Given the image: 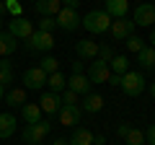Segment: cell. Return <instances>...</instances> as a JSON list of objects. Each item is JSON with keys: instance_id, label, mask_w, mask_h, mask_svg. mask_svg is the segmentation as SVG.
I'll return each mask as SVG.
<instances>
[{"instance_id": "cell-17", "label": "cell", "mask_w": 155, "mask_h": 145, "mask_svg": "<svg viewBox=\"0 0 155 145\" xmlns=\"http://www.w3.org/2000/svg\"><path fill=\"white\" fill-rule=\"evenodd\" d=\"M101 109H104V96L101 93H85V99H83V104H80V112H85V114H98Z\"/></svg>"}, {"instance_id": "cell-36", "label": "cell", "mask_w": 155, "mask_h": 145, "mask_svg": "<svg viewBox=\"0 0 155 145\" xmlns=\"http://www.w3.org/2000/svg\"><path fill=\"white\" fill-rule=\"evenodd\" d=\"M106 83H109V86H119V83H122V75H114V72H111Z\"/></svg>"}, {"instance_id": "cell-13", "label": "cell", "mask_w": 155, "mask_h": 145, "mask_svg": "<svg viewBox=\"0 0 155 145\" xmlns=\"http://www.w3.org/2000/svg\"><path fill=\"white\" fill-rule=\"evenodd\" d=\"M75 52H78V57L80 60H88V62H93L96 57H98V42H91V39H80L75 44Z\"/></svg>"}, {"instance_id": "cell-6", "label": "cell", "mask_w": 155, "mask_h": 145, "mask_svg": "<svg viewBox=\"0 0 155 145\" xmlns=\"http://www.w3.org/2000/svg\"><path fill=\"white\" fill-rule=\"evenodd\" d=\"M132 23H134V26H145V29H150V26L155 23V5H153V3H140V5L134 8Z\"/></svg>"}, {"instance_id": "cell-38", "label": "cell", "mask_w": 155, "mask_h": 145, "mask_svg": "<svg viewBox=\"0 0 155 145\" xmlns=\"http://www.w3.org/2000/svg\"><path fill=\"white\" fill-rule=\"evenodd\" d=\"M93 145H106V137L104 135H93Z\"/></svg>"}, {"instance_id": "cell-10", "label": "cell", "mask_w": 155, "mask_h": 145, "mask_svg": "<svg viewBox=\"0 0 155 145\" xmlns=\"http://www.w3.org/2000/svg\"><path fill=\"white\" fill-rule=\"evenodd\" d=\"M57 117H60V124H65V127H75L78 122H80V117H83V112H80V106H67L62 104L60 112H57Z\"/></svg>"}, {"instance_id": "cell-3", "label": "cell", "mask_w": 155, "mask_h": 145, "mask_svg": "<svg viewBox=\"0 0 155 145\" xmlns=\"http://www.w3.org/2000/svg\"><path fill=\"white\" fill-rule=\"evenodd\" d=\"M47 135H49V122H36V124H26V130H23V143L26 145H41L47 140Z\"/></svg>"}, {"instance_id": "cell-33", "label": "cell", "mask_w": 155, "mask_h": 145, "mask_svg": "<svg viewBox=\"0 0 155 145\" xmlns=\"http://www.w3.org/2000/svg\"><path fill=\"white\" fill-rule=\"evenodd\" d=\"M60 99H62V104H67V106H75L78 104V93H75V91H70V88H65V93H62Z\"/></svg>"}, {"instance_id": "cell-14", "label": "cell", "mask_w": 155, "mask_h": 145, "mask_svg": "<svg viewBox=\"0 0 155 145\" xmlns=\"http://www.w3.org/2000/svg\"><path fill=\"white\" fill-rule=\"evenodd\" d=\"M34 8H36V13H39L41 18H47V16L54 18L57 13L62 11V3H60V0H36V3H34Z\"/></svg>"}, {"instance_id": "cell-24", "label": "cell", "mask_w": 155, "mask_h": 145, "mask_svg": "<svg viewBox=\"0 0 155 145\" xmlns=\"http://www.w3.org/2000/svg\"><path fill=\"white\" fill-rule=\"evenodd\" d=\"M47 86H49L52 93H60V91L67 88V78L62 75L60 70H57V72H52V75H47Z\"/></svg>"}, {"instance_id": "cell-28", "label": "cell", "mask_w": 155, "mask_h": 145, "mask_svg": "<svg viewBox=\"0 0 155 145\" xmlns=\"http://www.w3.org/2000/svg\"><path fill=\"white\" fill-rule=\"evenodd\" d=\"M39 67L47 72V75H52V72H57V57H52V55H44L41 60H39Z\"/></svg>"}, {"instance_id": "cell-1", "label": "cell", "mask_w": 155, "mask_h": 145, "mask_svg": "<svg viewBox=\"0 0 155 145\" xmlns=\"http://www.w3.org/2000/svg\"><path fill=\"white\" fill-rule=\"evenodd\" d=\"M80 26L88 29L91 34H104L111 26V16L106 11H88L85 18H80Z\"/></svg>"}, {"instance_id": "cell-23", "label": "cell", "mask_w": 155, "mask_h": 145, "mask_svg": "<svg viewBox=\"0 0 155 145\" xmlns=\"http://www.w3.org/2000/svg\"><path fill=\"white\" fill-rule=\"evenodd\" d=\"M16 117L13 114H0V140H5V137H11L13 132H16Z\"/></svg>"}, {"instance_id": "cell-2", "label": "cell", "mask_w": 155, "mask_h": 145, "mask_svg": "<svg viewBox=\"0 0 155 145\" xmlns=\"http://www.w3.org/2000/svg\"><path fill=\"white\" fill-rule=\"evenodd\" d=\"M145 86H147V83H145V75H142V72H137V70H127V72L122 75V83H119V88H122L127 96H132V99H134V96H140V93L145 91Z\"/></svg>"}, {"instance_id": "cell-43", "label": "cell", "mask_w": 155, "mask_h": 145, "mask_svg": "<svg viewBox=\"0 0 155 145\" xmlns=\"http://www.w3.org/2000/svg\"><path fill=\"white\" fill-rule=\"evenodd\" d=\"M150 96H153V99H155V80H153V83H150Z\"/></svg>"}, {"instance_id": "cell-9", "label": "cell", "mask_w": 155, "mask_h": 145, "mask_svg": "<svg viewBox=\"0 0 155 145\" xmlns=\"http://www.w3.org/2000/svg\"><path fill=\"white\" fill-rule=\"evenodd\" d=\"M109 29H111V36H114L116 42H124L127 36L134 34V23L129 21V18H114Z\"/></svg>"}, {"instance_id": "cell-41", "label": "cell", "mask_w": 155, "mask_h": 145, "mask_svg": "<svg viewBox=\"0 0 155 145\" xmlns=\"http://www.w3.org/2000/svg\"><path fill=\"white\" fill-rule=\"evenodd\" d=\"M5 13H8L5 11V0H0V18H5Z\"/></svg>"}, {"instance_id": "cell-5", "label": "cell", "mask_w": 155, "mask_h": 145, "mask_svg": "<svg viewBox=\"0 0 155 145\" xmlns=\"http://www.w3.org/2000/svg\"><path fill=\"white\" fill-rule=\"evenodd\" d=\"M23 83H26V91H41L47 86V72L41 67H26L23 70Z\"/></svg>"}, {"instance_id": "cell-8", "label": "cell", "mask_w": 155, "mask_h": 145, "mask_svg": "<svg viewBox=\"0 0 155 145\" xmlns=\"http://www.w3.org/2000/svg\"><path fill=\"white\" fill-rule=\"evenodd\" d=\"M8 31H11L13 36H16V39H23V42H26L28 36L34 34V23L28 21L26 16H18V18H13V21H11V26H8Z\"/></svg>"}, {"instance_id": "cell-39", "label": "cell", "mask_w": 155, "mask_h": 145, "mask_svg": "<svg viewBox=\"0 0 155 145\" xmlns=\"http://www.w3.org/2000/svg\"><path fill=\"white\" fill-rule=\"evenodd\" d=\"M72 72H83V60H78V62H72Z\"/></svg>"}, {"instance_id": "cell-15", "label": "cell", "mask_w": 155, "mask_h": 145, "mask_svg": "<svg viewBox=\"0 0 155 145\" xmlns=\"http://www.w3.org/2000/svg\"><path fill=\"white\" fill-rule=\"evenodd\" d=\"M104 11L109 13L111 18H127L129 13V0H104Z\"/></svg>"}, {"instance_id": "cell-16", "label": "cell", "mask_w": 155, "mask_h": 145, "mask_svg": "<svg viewBox=\"0 0 155 145\" xmlns=\"http://www.w3.org/2000/svg\"><path fill=\"white\" fill-rule=\"evenodd\" d=\"M60 106H62V99H60V93H44L41 99H39V109H41V114H57L60 112Z\"/></svg>"}, {"instance_id": "cell-42", "label": "cell", "mask_w": 155, "mask_h": 145, "mask_svg": "<svg viewBox=\"0 0 155 145\" xmlns=\"http://www.w3.org/2000/svg\"><path fill=\"white\" fill-rule=\"evenodd\" d=\"M147 44H150V47L155 49V31H150V39H147Z\"/></svg>"}, {"instance_id": "cell-25", "label": "cell", "mask_w": 155, "mask_h": 145, "mask_svg": "<svg viewBox=\"0 0 155 145\" xmlns=\"http://www.w3.org/2000/svg\"><path fill=\"white\" fill-rule=\"evenodd\" d=\"M109 70L114 72V75H124V72L129 70V60L124 55H114V60L109 62Z\"/></svg>"}, {"instance_id": "cell-7", "label": "cell", "mask_w": 155, "mask_h": 145, "mask_svg": "<svg viewBox=\"0 0 155 145\" xmlns=\"http://www.w3.org/2000/svg\"><path fill=\"white\" fill-rule=\"evenodd\" d=\"M54 21H57V26L62 31H75V29H80V16H78L75 8H62L54 16Z\"/></svg>"}, {"instance_id": "cell-35", "label": "cell", "mask_w": 155, "mask_h": 145, "mask_svg": "<svg viewBox=\"0 0 155 145\" xmlns=\"http://www.w3.org/2000/svg\"><path fill=\"white\" fill-rule=\"evenodd\" d=\"M60 3H62V8H75V11L80 5V0H60Z\"/></svg>"}, {"instance_id": "cell-40", "label": "cell", "mask_w": 155, "mask_h": 145, "mask_svg": "<svg viewBox=\"0 0 155 145\" xmlns=\"http://www.w3.org/2000/svg\"><path fill=\"white\" fill-rule=\"evenodd\" d=\"M49 145H70V143H67V140L65 137H57V140H52V143Z\"/></svg>"}, {"instance_id": "cell-18", "label": "cell", "mask_w": 155, "mask_h": 145, "mask_svg": "<svg viewBox=\"0 0 155 145\" xmlns=\"http://www.w3.org/2000/svg\"><path fill=\"white\" fill-rule=\"evenodd\" d=\"M18 49V39L11 31H0V57H8Z\"/></svg>"}, {"instance_id": "cell-11", "label": "cell", "mask_w": 155, "mask_h": 145, "mask_svg": "<svg viewBox=\"0 0 155 145\" xmlns=\"http://www.w3.org/2000/svg\"><path fill=\"white\" fill-rule=\"evenodd\" d=\"M109 75H111L109 62L93 60V62L88 65V80H91V83H106V80H109Z\"/></svg>"}, {"instance_id": "cell-26", "label": "cell", "mask_w": 155, "mask_h": 145, "mask_svg": "<svg viewBox=\"0 0 155 145\" xmlns=\"http://www.w3.org/2000/svg\"><path fill=\"white\" fill-rule=\"evenodd\" d=\"M124 145H147L145 143V132L137 127H129V132L124 135Z\"/></svg>"}, {"instance_id": "cell-21", "label": "cell", "mask_w": 155, "mask_h": 145, "mask_svg": "<svg viewBox=\"0 0 155 145\" xmlns=\"http://www.w3.org/2000/svg\"><path fill=\"white\" fill-rule=\"evenodd\" d=\"M137 62H140L142 70H153V67H155V49L150 44H145L142 49L137 52Z\"/></svg>"}, {"instance_id": "cell-29", "label": "cell", "mask_w": 155, "mask_h": 145, "mask_svg": "<svg viewBox=\"0 0 155 145\" xmlns=\"http://www.w3.org/2000/svg\"><path fill=\"white\" fill-rule=\"evenodd\" d=\"M124 44H127L129 52H140L145 44H147V42H145L142 36H137V34H132V36H127V39H124Z\"/></svg>"}, {"instance_id": "cell-44", "label": "cell", "mask_w": 155, "mask_h": 145, "mask_svg": "<svg viewBox=\"0 0 155 145\" xmlns=\"http://www.w3.org/2000/svg\"><path fill=\"white\" fill-rule=\"evenodd\" d=\"M5 99V86H0V101Z\"/></svg>"}, {"instance_id": "cell-30", "label": "cell", "mask_w": 155, "mask_h": 145, "mask_svg": "<svg viewBox=\"0 0 155 145\" xmlns=\"http://www.w3.org/2000/svg\"><path fill=\"white\" fill-rule=\"evenodd\" d=\"M114 47L111 44H98V57H96V60H101V62H111L114 60Z\"/></svg>"}, {"instance_id": "cell-32", "label": "cell", "mask_w": 155, "mask_h": 145, "mask_svg": "<svg viewBox=\"0 0 155 145\" xmlns=\"http://www.w3.org/2000/svg\"><path fill=\"white\" fill-rule=\"evenodd\" d=\"M54 26H57V21H54V18H49V16L39 21V31H47V34H52V31H54Z\"/></svg>"}, {"instance_id": "cell-45", "label": "cell", "mask_w": 155, "mask_h": 145, "mask_svg": "<svg viewBox=\"0 0 155 145\" xmlns=\"http://www.w3.org/2000/svg\"><path fill=\"white\" fill-rule=\"evenodd\" d=\"M0 31H3V18H0Z\"/></svg>"}, {"instance_id": "cell-22", "label": "cell", "mask_w": 155, "mask_h": 145, "mask_svg": "<svg viewBox=\"0 0 155 145\" xmlns=\"http://www.w3.org/2000/svg\"><path fill=\"white\" fill-rule=\"evenodd\" d=\"M26 101H28V99H26V88H11V91L5 93V104L13 106V109H21Z\"/></svg>"}, {"instance_id": "cell-27", "label": "cell", "mask_w": 155, "mask_h": 145, "mask_svg": "<svg viewBox=\"0 0 155 145\" xmlns=\"http://www.w3.org/2000/svg\"><path fill=\"white\" fill-rule=\"evenodd\" d=\"M13 80V65L8 60H0V86H8Z\"/></svg>"}, {"instance_id": "cell-34", "label": "cell", "mask_w": 155, "mask_h": 145, "mask_svg": "<svg viewBox=\"0 0 155 145\" xmlns=\"http://www.w3.org/2000/svg\"><path fill=\"white\" fill-rule=\"evenodd\" d=\"M145 143H147V145H155V124H150V127L145 130Z\"/></svg>"}, {"instance_id": "cell-37", "label": "cell", "mask_w": 155, "mask_h": 145, "mask_svg": "<svg viewBox=\"0 0 155 145\" xmlns=\"http://www.w3.org/2000/svg\"><path fill=\"white\" fill-rule=\"evenodd\" d=\"M116 132H119V137H124V135L129 132V124H119V127H116Z\"/></svg>"}, {"instance_id": "cell-12", "label": "cell", "mask_w": 155, "mask_h": 145, "mask_svg": "<svg viewBox=\"0 0 155 145\" xmlns=\"http://www.w3.org/2000/svg\"><path fill=\"white\" fill-rule=\"evenodd\" d=\"M91 86H93V83L88 80V75H85V72H72L70 78H67V88L75 91L78 96H80V93H83V96L91 93Z\"/></svg>"}, {"instance_id": "cell-46", "label": "cell", "mask_w": 155, "mask_h": 145, "mask_svg": "<svg viewBox=\"0 0 155 145\" xmlns=\"http://www.w3.org/2000/svg\"><path fill=\"white\" fill-rule=\"evenodd\" d=\"M150 3H153V0H150Z\"/></svg>"}, {"instance_id": "cell-4", "label": "cell", "mask_w": 155, "mask_h": 145, "mask_svg": "<svg viewBox=\"0 0 155 145\" xmlns=\"http://www.w3.org/2000/svg\"><path fill=\"white\" fill-rule=\"evenodd\" d=\"M54 44H57L54 36L47 34V31H34L31 36L26 39V49H31V52H44V55H47Z\"/></svg>"}, {"instance_id": "cell-19", "label": "cell", "mask_w": 155, "mask_h": 145, "mask_svg": "<svg viewBox=\"0 0 155 145\" xmlns=\"http://www.w3.org/2000/svg\"><path fill=\"white\" fill-rule=\"evenodd\" d=\"M21 117L26 124H36L41 122V109H39V104H31V101H26V104L21 106Z\"/></svg>"}, {"instance_id": "cell-20", "label": "cell", "mask_w": 155, "mask_h": 145, "mask_svg": "<svg viewBox=\"0 0 155 145\" xmlns=\"http://www.w3.org/2000/svg\"><path fill=\"white\" fill-rule=\"evenodd\" d=\"M67 143L70 145H93V132L88 127H75Z\"/></svg>"}, {"instance_id": "cell-31", "label": "cell", "mask_w": 155, "mask_h": 145, "mask_svg": "<svg viewBox=\"0 0 155 145\" xmlns=\"http://www.w3.org/2000/svg\"><path fill=\"white\" fill-rule=\"evenodd\" d=\"M5 11L11 13L13 18H18V16H23V8H21V3H18V0H5Z\"/></svg>"}]
</instances>
